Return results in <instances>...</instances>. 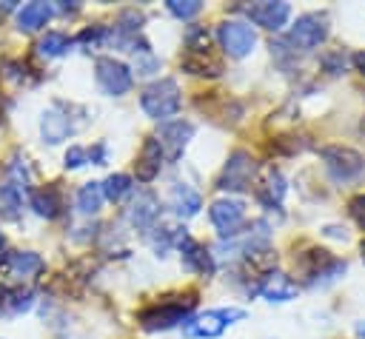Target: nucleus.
I'll return each instance as SVG.
<instances>
[{
	"label": "nucleus",
	"mask_w": 365,
	"mask_h": 339,
	"mask_svg": "<svg viewBox=\"0 0 365 339\" xmlns=\"http://www.w3.org/2000/svg\"><path fill=\"white\" fill-rule=\"evenodd\" d=\"M140 105H143V111L151 120H168V117H174L180 111V105H182L177 80L163 77V80H154L151 85H145L143 94H140Z\"/></svg>",
	"instance_id": "nucleus-1"
},
{
	"label": "nucleus",
	"mask_w": 365,
	"mask_h": 339,
	"mask_svg": "<svg viewBox=\"0 0 365 339\" xmlns=\"http://www.w3.org/2000/svg\"><path fill=\"white\" fill-rule=\"evenodd\" d=\"M322 160H325V171L331 174L334 182H362L365 179V157L354 148H342V145H331L322 148Z\"/></svg>",
	"instance_id": "nucleus-2"
},
{
	"label": "nucleus",
	"mask_w": 365,
	"mask_h": 339,
	"mask_svg": "<svg viewBox=\"0 0 365 339\" xmlns=\"http://www.w3.org/2000/svg\"><path fill=\"white\" fill-rule=\"evenodd\" d=\"M245 311L242 308H214V311H205V313H197L185 322L182 333L188 339H217L231 322L242 319Z\"/></svg>",
	"instance_id": "nucleus-3"
},
{
	"label": "nucleus",
	"mask_w": 365,
	"mask_h": 339,
	"mask_svg": "<svg viewBox=\"0 0 365 339\" xmlns=\"http://www.w3.org/2000/svg\"><path fill=\"white\" fill-rule=\"evenodd\" d=\"M188 51L185 57L180 60V66L191 74H208V77H217L222 71V63L211 57V46H208V34L202 28H191L188 31Z\"/></svg>",
	"instance_id": "nucleus-4"
},
{
	"label": "nucleus",
	"mask_w": 365,
	"mask_h": 339,
	"mask_svg": "<svg viewBox=\"0 0 365 339\" xmlns=\"http://www.w3.org/2000/svg\"><path fill=\"white\" fill-rule=\"evenodd\" d=\"M328 37V17L322 11H308L302 17H297V23L288 31V43L297 46L299 51H311L319 43H325Z\"/></svg>",
	"instance_id": "nucleus-5"
},
{
	"label": "nucleus",
	"mask_w": 365,
	"mask_h": 339,
	"mask_svg": "<svg viewBox=\"0 0 365 339\" xmlns=\"http://www.w3.org/2000/svg\"><path fill=\"white\" fill-rule=\"evenodd\" d=\"M217 40L228 57H245L257 46V31L245 20H222L217 26Z\"/></svg>",
	"instance_id": "nucleus-6"
},
{
	"label": "nucleus",
	"mask_w": 365,
	"mask_h": 339,
	"mask_svg": "<svg viewBox=\"0 0 365 339\" xmlns=\"http://www.w3.org/2000/svg\"><path fill=\"white\" fill-rule=\"evenodd\" d=\"M94 80L103 94L108 97H123L131 88V68L114 57H100L94 63Z\"/></svg>",
	"instance_id": "nucleus-7"
},
{
	"label": "nucleus",
	"mask_w": 365,
	"mask_h": 339,
	"mask_svg": "<svg viewBox=\"0 0 365 339\" xmlns=\"http://www.w3.org/2000/svg\"><path fill=\"white\" fill-rule=\"evenodd\" d=\"M208 217H211V225L217 228L220 236H234V234H240V225L245 222V202L222 197V199L211 202Z\"/></svg>",
	"instance_id": "nucleus-8"
},
{
	"label": "nucleus",
	"mask_w": 365,
	"mask_h": 339,
	"mask_svg": "<svg viewBox=\"0 0 365 339\" xmlns=\"http://www.w3.org/2000/svg\"><path fill=\"white\" fill-rule=\"evenodd\" d=\"M254 171H257V165H254L251 154L234 151L228 157L225 168H222V177L217 182V188H222V191H245L251 185V179H254Z\"/></svg>",
	"instance_id": "nucleus-9"
},
{
	"label": "nucleus",
	"mask_w": 365,
	"mask_h": 339,
	"mask_svg": "<svg viewBox=\"0 0 365 339\" xmlns=\"http://www.w3.org/2000/svg\"><path fill=\"white\" fill-rule=\"evenodd\" d=\"M194 308V299H185L182 305L180 302H168V305H157L145 313H140V322L145 330H165V328H174L180 322H188V313Z\"/></svg>",
	"instance_id": "nucleus-10"
},
{
	"label": "nucleus",
	"mask_w": 365,
	"mask_h": 339,
	"mask_svg": "<svg viewBox=\"0 0 365 339\" xmlns=\"http://www.w3.org/2000/svg\"><path fill=\"white\" fill-rule=\"evenodd\" d=\"M40 271H43V259L34 251H11L0 259V273L14 285H23V279L37 276Z\"/></svg>",
	"instance_id": "nucleus-11"
},
{
	"label": "nucleus",
	"mask_w": 365,
	"mask_h": 339,
	"mask_svg": "<svg viewBox=\"0 0 365 339\" xmlns=\"http://www.w3.org/2000/svg\"><path fill=\"white\" fill-rule=\"evenodd\" d=\"M68 111H71V108L63 105V103H51V108L43 111V117H40V134H43V142L57 145V142H63V140L74 131V122H71Z\"/></svg>",
	"instance_id": "nucleus-12"
},
{
	"label": "nucleus",
	"mask_w": 365,
	"mask_h": 339,
	"mask_svg": "<svg viewBox=\"0 0 365 339\" xmlns=\"http://www.w3.org/2000/svg\"><path fill=\"white\" fill-rule=\"evenodd\" d=\"M245 14L251 23L268 28V31H279L288 17H291V6L288 3H271V0H262V3H251L245 6Z\"/></svg>",
	"instance_id": "nucleus-13"
},
{
	"label": "nucleus",
	"mask_w": 365,
	"mask_h": 339,
	"mask_svg": "<svg viewBox=\"0 0 365 339\" xmlns=\"http://www.w3.org/2000/svg\"><path fill=\"white\" fill-rule=\"evenodd\" d=\"M194 137V125L191 122H182V120H177V122H165L163 128H160V134H157V142H160V148H163V157H168L171 162L185 151V145H188V140Z\"/></svg>",
	"instance_id": "nucleus-14"
},
{
	"label": "nucleus",
	"mask_w": 365,
	"mask_h": 339,
	"mask_svg": "<svg viewBox=\"0 0 365 339\" xmlns=\"http://www.w3.org/2000/svg\"><path fill=\"white\" fill-rule=\"evenodd\" d=\"M157 217H160V199L154 197V191H140L128 205V222L140 231H148L157 222Z\"/></svg>",
	"instance_id": "nucleus-15"
},
{
	"label": "nucleus",
	"mask_w": 365,
	"mask_h": 339,
	"mask_svg": "<svg viewBox=\"0 0 365 339\" xmlns=\"http://www.w3.org/2000/svg\"><path fill=\"white\" fill-rule=\"evenodd\" d=\"M168 205H171V211H174L180 219H191L194 214H200L202 197H200V191H194L191 185L174 182L171 191H168Z\"/></svg>",
	"instance_id": "nucleus-16"
},
{
	"label": "nucleus",
	"mask_w": 365,
	"mask_h": 339,
	"mask_svg": "<svg viewBox=\"0 0 365 339\" xmlns=\"http://www.w3.org/2000/svg\"><path fill=\"white\" fill-rule=\"evenodd\" d=\"M180 256H182V265L188 268V271H194V273H202V276H211L214 273V259H211V254L197 242V239H191V236H182L180 239Z\"/></svg>",
	"instance_id": "nucleus-17"
},
{
	"label": "nucleus",
	"mask_w": 365,
	"mask_h": 339,
	"mask_svg": "<svg viewBox=\"0 0 365 339\" xmlns=\"http://www.w3.org/2000/svg\"><path fill=\"white\" fill-rule=\"evenodd\" d=\"M297 282L279 271H271L262 282H259V293L268 299V302H291L297 296Z\"/></svg>",
	"instance_id": "nucleus-18"
},
{
	"label": "nucleus",
	"mask_w": 365,
	"mask_h": 339,
	"mask_svg": "<svg viewBox=\"0 0 365 339\" xmlns=\"http://www.w3.org/2000/svg\"><path fill=\"white\" fill-rule=\"evenodd\" d=\"M34 305V291L23 285H11L0 291V316H20Z\"/></svg>",
	"instance_id": "nucleus-19"
},
{
	"label": "nucleus",
	"mask_w": 365,
	"mask_h": 339,
	"mask_svg": "<svg viewBox=\"0 0 365 339\" xmlns=\"http://www.w3.org/2000/svg\"><path fill=\"white\" fill-rule=\"evenodd\" d=\"M160 165H163V148H160L157 137H151V140H145L143 154L137 160V179L140 182H151L160 174Z\"/></svg>",
	"instance_id": "nucleus-20"
},
{
	"label": "nucleus",
	"mask_w": 365,
	"mask_h": 339,
	"mask_svg": "<svg viewBox=\"0 0 365 339\" xmlns=\"http://www.w3.org/2000/svg\"><path fill=\"white\" fill-rule=\"evenodd\" d=\"M282 197H285V179H282V174L274 171V168H265L259 185H257V199L262 205H268V208H277L282 202Z\"/></svg>",
	"instance_id": "nucleus-21"
},
{
	"label": "nucleus",
	"mask_w": 365,
	"mask_h": 339,
	"mask_svg": "<svg viewBox=\"0 0 365 339\" xmlns=\"http://www.w3.org/2000/svg\"><path fill=\"white\" fill-rule=\"evenodd\" d=\"M54 14V9L48 3H26L20 11H17V26L23 31H37L48 23V17Z\"/></svg>",
	"instance_id": "nucleus-22"
},
{
	"label": "nucleus",
	"mask_w": 365,
	"mask_h": 339,
	"mask_svg": "<svg viewBox=\"0 0 365 339\" xmlns=\"http://www.w3.org/2000/svg\"><path fill=\"white\" fill-rule=\"evenodd\" d=\"M20 214H23V188H17L14 182H3L0 185V219L17 222Z\"/></svg>",
	"instance_id": "nucleus-23"
},
{
	"label": "nucleus",
	"mask_w": 365,
	"mask_h": 339,
	"mask_svg": "<svg viewBox=\"0 0 365 339\" xmlns=\"http://www.w3.org/2000/svg\"><path fill=\"white\" fill-rule=\"evenodd\" d=\"M29 202H31V208L40 214V217H46V219H54L57 214H60V194L51 188V185H46V188H34L31 194H29Z\"/></svg>",
	"instance_id": "nucleus-24"
},
{
	"label": "nucleus",
	"mask_w": 365,
	"mask_h": 339,
	"mask_svg": "<svg viewBox=\"0 0 365 339\" xmlns=\"http://www.w3.org/2000/svg\"><path fill=\"white\" fill-rule=\"evenodd\" d=\"M103 182H86V185H80V191H77V208H80V214H97L100 211V205H103Z\"/></svg>",
	"instance_id": "nucleus-25"
},
{
	"label": "nucleus",
	"mask_w": 365,
	"mask_h": 339,
	"mask_svg": "<svg viewBox=\"0 0 365 339\" xmlns=\"http://www.w3.org/2000/svg\"><path fill=\"white\" fill-rule=\"evenodd\" d=\"M182 236H188L182 228L160 225V228H154V234H151L148 239H151V248H154L157 254H165V251L171 248V242H177V245H180V239H182Z\"/></svg>",
	"instance_id": "nucleus-26"
},
{
	"label": "nucleus",
	"mask_w": 365,
	"mask_h": 339,
	"mask_svg": "<svg viewBox=\"0 0 365 339\" xmlns=\"http://www.w3.org/2000/svg\"><path fill=\"white\" fill-rule=\"evenodd\" d=\"M125 194H131V177L128 174H111L103 182V197L111 202H120Z\"/></svg>",
	"instance_id": "nucleus-27"
},
{
	"label": "nucleus",
	"mask_w": 365,
	"mask_h": 339,
	"mask_svg": "<svg viewBox=\"0 0 365 339\" xmlns=\"http://www.w3.org/2000/svg\"><path fill=\"white\" fill-rule=\"evenodd\" d=\"M37 48H40V54H46V57H60V54H66V51L71 48V40H68L63 31H48V34L37 43Z\"/></svg>",
	"instance_id": "nucleus-28"
},
{
	"label": "nucleus",
	"mask_w": 365,
	"mask_h": 339,
	"mask_svg": "<svg viewBox=\"0 0 365 339\" xmlns=\"http://www.w3.org/2000/svg\"><path fill=\"white\" fill-rule=\"evenodd\" d=\"M160 68V60L151 54V48L143 43L137 51H134V71L140 74V77H145V74H154Z\"/></svg>",
	"instance_id": "nucleus-29"
},
{
	"label": "nucleus",
	"mask_w": 365,
	"mask_h": 339,
	"mask_svg": "<svg viewBox=\"0 0 365 339\" xmlns=\"http://www.w3.org/2000/svg\"><path fill=\"white\" fill-rule=\"evenodd\" d=\"M202 3L200 0H168V11L180 20H191L194 14H200Z\"/></svg>",
	"instance_id": "nucleus-30"
},
{
	"label": "nucleus",
	"mask_w": 365,
	"mask_h": 339,
	"mask_svg": "<svg viewBox=\"0 0 365 339\" xmlns=\"http://www.w3.org/2000/svg\"><path fill=\"white\" fill-rule=\"evenodd\" d=\"M86 162H91L88 148H83V145H71V148L66 151V168H83Z\"/></svg>",
	"instance_id": "nucleus-31"
},
{
	"label": "nucleus",
	"mask_w": 365,
	"mask_h": 339,
	"mask_svg": "<svg viewBox=\"0 0 365 339\" xmlns=\"http://www.w3.org/2000/svg\"><path fill=\"white\" fill-rule=\"evenodd\" d=\"M351 217L356 219V225L365 231V194L362 197H356L354 202H351Z\"/></svg>",
	"instance_id": "nucleus-32"
},
{
	"label": "nucleus",
	"mask_w": 365,
	"mask_h": 339,
	"mask_svg": "<svg viewBox=\"0 0 365 339\" xmlns=\"http://www.w3.org/2000/svg\"><path fill=\"white\" fill-rule=\"evenodd\" d=\"M354 63H356V68H359V71L365 74V51H359V54L354 57Z\"/></svg>",
	"instance_id": "nucleus-33"
},
{
	"label": "nucleus",
	"mask_w": 365,
	"mask_h": 339,
	"mask_svg": "<svg viewBox=\"0 0 365 339\" xmlns=\"http://www.w3.org/2000/svg\"><path fill=\"white\" fill-rule=\"evenodd\" d=\"M356 336L365 339V322H356Z\"/></svg>",
	"instance_id": "nucleus-34"
},
{
	"label": "nucleus",
	"mask_w": 365,
	"mask_h": 339,
	"mask_svg": "<svg viewBox=\"0 0 365 339\" xmlns=\"http://www.w3.org/2000/svg\"><path fill=\"white\" fill-rule=\"evenodd\" d=\"M0 248H3V234H0Z\"/></svg>",
	"instance_id": "nucleus-35"
}]
</instances>
